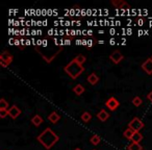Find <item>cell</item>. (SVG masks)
Returning <instances> with one entry per match:
<instances>
[{
	"instance_id": "obj_1",
	"label": "cell",
	"mask_w": 152,
	"mask_h": 150,
	"mask_svg": "<svg viewBox=\"0 0 152 150\" xmlns=\"http://www.w3.org/2000/svg\"><path fill=\"white\" fill-rule=\"evenodd\" d=\"M37 139H38V141L40 142L47 150H50L51 148L58 142L59 137L50 128V127H47L41 135H38Z\"/></svg>"
},
{
	"instance_id": "obj_2",
	"label": "cell",
	"mask_w": 152,
	"mask_h": 150,
	"mask_svg": "<svg viewBox=\"0 0 152 150\" xmlns=\"http://www.w3.org/2000/svg\"><path fill=\"white\" fill-rule=\"evenodd\" d=\"M64 71H65L72 79H76V78H78L81 75V73L85 71V67H83V65H80V64H78L76 61L72 59L66 67H64Z\"/></svg>"
},
{
	"instance_id": "obj_3",
	"label": "cell",
	"mask_w": 152,
	"mask_h": 150,
	"mask_svg": "<svg viewBox=\"0 0 152 150\" xmlns=\"http://www.w3.org/2000/svg\"><path fill=\"white\" fill-rule=\"evenodd\" d=\"M12 61H13V55L7 52V51H3L0 54V65L2 68H5L9 65H11Z\"/></svg>"
},
{
	"instance_id": "obj_4",
	"label": "cell",
	"mask_w": 152,
	"mask_h": 150,
	"mask_svg": "<svg viewBox=\"0 0 152 150\" xmlns=\"http://www.w3.org/2000/svg\"><path fill=\"white\" fill-rule=\"evenodd\" d=\"M144 127V123L139 118H133L132 120L129 122L128 128L132 129L133 131H140Z\"/></svg>"
},
{
	"instance_id": "obj_5",
	"label": "cell",
	"mask_w": 152,
	"mask_h": 150,
	"mask_svg": "<svg viewBox=\"0 0 152 150\" xmlns=\"http://www.w3.org/2000/svg\"><path fill=\"white\" fill-rule=\"evenodd\" d=\"M105 106L110 110H116L120 106V102H119V100L116 97L112 96V97H110L105 101Z\"/></svg>"
},
{
	"instance_id": "obj_6",
	"label": "cell",
	"mask_w": 152,
	"mask_h": 150,
	"mask_svg": "<svg viewBox=\"0 0 152 150\" xmlns=\"http://www.w3.org/2000/svg\"><path fill=\"white\" fill-rule=\"evenodd\" d=\"M110 61H112L113 63L117 65V64L121 63V61L124 59V56H123V54L120 52V51L116 50V51H114V52H112V54L110 55Z\"/></svg>"
},
{
	"instance_id": "obj_7",
	"label": "cell",
	"mask_w": 152,
	"mask_h": 150,
	"mask_svg": "<svg viewBox=\"0 0 152 150\" xmlns=\"http://www.w3.org/2000/svg\"><path fill=\"white\" fill-rule=\"evenodd\" d=\"M142 69H143L148 75H151L152 74V57L147 59L142 64Z\"/></svg>"
},
{
	"instance_id": "obj_8",
	"label": "cell",
	"mask_w": 152,
	"mask_h": 150,
	"mask_svg": "<svg viewBox=\"0 0 152 150\" xmlns=\"http://www.w3.org/2000/svg\"><path fill=\"white\" fill-rule=\"evenodd\" d=\"M113 5L117 7V9H120V10H129L130 9V5L124 1V0H113L112 1Z\"/></svg>"
},
{
	"instance_id": "obj_9",
	"label": "cell",
	"mask_w": 152,
	"mask_h": 150,
	"mask_svg": "<svg viewBox=\"0 0 152 150\" xmlns=\"http://www.w3.org/2000/svg\"><path fill=\"white\" fill-rule=\"evenodd\" d=\"M21 115V110L17 105H12L11 108L9 110V116L12 119H17Z\"/></svg>"
},
{
	"instance_id": "obj_10",
	"label": "cell",
	"mask_w": 152,
	"mask_h": 150,
	"mask_svg": "<svg viewBox=\"0 0 152 150\" xmlns=\"http://www.w3.org/2000/svg\"><path fill=\"white\" fill-rule=\"evenodd\" d=\"M97 118H98V120H100L101 122H105V121L110 118V114H108L105 110H101L97 114Z\"/></svg>"
},
{
	"instance_id": "obj_11",
	"label": "cell",
	"mask_w": 152,
	"mask_h": 150,
	"mask_svg": "<svg viewBox=\"0 0 152 150\" xmlns=\"http://www.w3.org/2000/svg\"><path fill=\"white\" fill-rule=\"evenodd\" d=\"M43 122H44V120H43V118L40 116V115H34V116L31 118V123L36 127H39Z\"/></svg>"
},
{
	"instance_id": "obj_12",
	"label": "cell",
	"mask_w": 152,
	"mask_h": 150,
	"mask_svg": "<svg viewBox=\"0 0 152 150\" xmlns=\"http://www.w3.org/2000/svg\"><path fill=\"white\" fill-rule=\"evenodd\" d=\"M98 81H99V77H98V75L96 73H91L88 76V83H91V85H96Z\"/></svg>"
},
{
	"instance_id": "obj_13",
	"label": "cell",
	"mask_w": 152,
	"mask_h": 150,
	"mask_svg": "<svg viewBox=\"0 0 152 150\" xmlns=\"http://www.w3.org/2000/svg\"><path fill=\"white\" fill-rule=\"evenodd\" d=\"M59 119H61V116H59L56 112H52L48 116V120L50 121L51 123H57L59 121Z\"/></svg>"
},
{
	"instance_id": "obj_14",
	"label": "cell",
	"mask_w": 152,
	"mask_h": 150,
	"mask_svg": "<svg viewBox=\"0 0 152 150\" xmlns=\"http://www.w3.org/2000/svg\"><path fill=\"white\" fill-rule=\"evenodd\" d=\"M85 88H83V86H81L80 83H78V85H76L75 87L73 88V92L76 94L77 96H80L83 94V92H85Z\"/></svg>"
},
{
	"instance_id": "obj_15",
	"label": "cell",
	"mask_w": 152,
	"mask_h": 150,
	"mask_svg": "<svg viewBox=\"0 0 152 150\" xmlns=\"http://www.w3.org/2000/svg\"><path fill=\"white\" fill-rule=\"evenodd\" d=\"M143 140V135H142L140 131H135L133 133V137L131 138V142L132 143H140V142Z\"/></svg>"
},
{
	"instance_id": "obj_16",
	"label": "cell",
	"mask_w": 152,
	"mask_h": 150,
	"mask_svg": "<svg viewBox=\"0 0 152 150\" xmlns=\"http://www.w3.org/2000/svg\"><path fill=\"white\" fill-rule=\"evenodd\" d=\"M127 150H143V147L140 143H131L127 146Z\"/></svg>"
},
{
	"instance_id": "obj_17",
	"label": "cell",
	"mask_w": 152,
	"mask_h": 150,
	"mask_svg": "<svg viewBox=\"0 0 152 150\" xmlns=\"http://www.w3.org/2000/svg\"><path fill=\"white\" fill-rule=\"evenodd\" d=\"M90 141H91V143L93 144V145L96 146L101 142V139H100V137L98 135H93L91 137V139H90Z\"/></svg>"
},
{
	"instance_id": "obj_18",
	"label": "cell",
	"mask_w": 152,
	"mask_h": 150,
	"mask_svg": "<svg viewBox=\"0 0 152 150\" xmlns=\"http://www.w3.org/2000/svg\"><path fill=\"white\" fill-rule=\"evenodd\" d=\"M74 61H76L78 64H80V65H83V64L86 63V61H87V57L83 54H78L74 59Z\"/></svg>"
},
{
	"instance_id": "obj_19",
	"label": "cell",
	"mask_w": 152,
	"mask_h": 150,
	"mask_svg": "<svg viewBox=\"0 0 152 150\" xmlns=\"http://www.w3.org/2000/svg\"><path fill=\"white\" fill-rule=\"evenodd\" d=\"M92 119V116H91V114H90L89 112H85V113H83V115H81V120L83 121V122H89L90 120Z\"/></svg>"
},
{
	"instance_id": "obj_20",
	"label": "cell",
	"mask_w": 152,
	"mask_h": 150,
	"mask_svg": "<svg viewBox=\"0 0 152 150\" xmlns=\"http://www.w3.org/2000/svg\"><path fill=\"white\" fill-rule=\"evenodd\" d=\"M135 131H133L132 129H130V128H127L126 130L124 131V137L126 138V139H128V140H131V138L133 137V133H134Z\"/></svg>"
},
{
	"instance_id": "obj_21",
	"label": "cell",
	"mask_w": 152,
	"mask_h": 150,
	"mask_svg": "<svg viewBox=\"0 0 152 150\" xmlns=\"http://www.w3.org/2000/svg\"><path fill=\"white\" fill-rule=\"evenodd\" d=\"M131 102H132V104L134 106H140L142 103H143V100H142V98L139 97V96H135V97H133V99Z\"/></svg>"
},
{
	"instance_id": "obj_22",
	"label": "cell",
	"mask_w": 152,
	"mask_h": 150,
	"mask_svg": "<svg viewBox=\"0 0 152 150\" xmlns=\"http://www.w3.org/2000/svg\"><path fill=\"white\" fill-rule=\"evenodd\" d=\"M7 108H9V102L4 98H1L0 99V110H7Z\"/></svg>"
},
{
	"instance_id": "obj_23",
	"label": "cell",
	"mask_w": 152,
	"mask_h": 150,
	"mask_svg": "<svg viewBox=\"0 0 152 150\" xmlns=\"http://www.w3.org/2000/svg\"><path fill=\"white\" fill-rule=\"evenodd\" d=\"M7 116H9V110H0V118L4 119Z\"/></svg>"
},
{
	"instance_id": "obj_24",
	"label": "cell",
	"mask_w": 152,
	"mask_h": 150,
	"mask_svg": "<svg viewBox=\"0 0 152 150\" xmlns=\"http://www.w3.org/2000/svg\"><path fill=\"white\" fill-rule=\"evenodd\" d=\"M147 99L149 100V101H151V102H152V91L150 92V93L147 95Z\"/></svg>"
},
{
	"instance_id": "obj_25",
	"label": "cell",
	"mask_w": 152,
	"mask_h": 150,
	"mask_svg": "<svg viewBox=\"0 0 152 150\" xmlns=\"http://www.w3.org/2000/svg\"><path fill=\"white\" fill-rule=\"evenodd\" d=\"M143 23H144L143 20H139V24H141V25H143Z\"/></svg>"
},
{
	"instance_id": "obj_26",
	"label": "cell",
	"mask_w": 152,
	"mask_h": 150,
	"mask_svg": "<svg viewBox=\"0 0 152 150\" xmlns=\"http://www.w3.org/2000/svg\"><path fill=\"white\" fill-rule=\"evenodd\" d=\"M110 44H112V45H114V44H115V41H114V40H112V41H110Z\"/></svg>"
},
{
	"instance_id": "obj_27",
	"label": "cell",
	"mask_w": 152,
	"mask_h": 150,
	"mask_svg": "<svg viewBox=\"0 0 152 150\" xmlns=\"http://www.w3.org/2000/svg\"><path fill=\"white\" fill-rule=\"evenodd\" d=\"M15 44H16V45H19V41L16 40V43H15Z\"/></svg>"
},
{
	"instance_id": "obj_28",
	"label": "cell",
	"mask_w": 152,
	"mask_h": 150,
	"mask_svg": "<svg viewBox=\"0 0 152 150\" xmlns=\"http://www.w3.org/2000/svg\"><path fill=\"white\" fill-rule=\"evenodd\" d=\"M74 150H83V149H81V148H75Z\"/></svg>"
},
{
	"instance_id": "obj_29",
	"label": "cell",
	"mask_w": 152,
	"mask_h": 150,
	"mask_svg": "<svg viewBox=\"0 0 152 150\" xmlns=\"http://www.w3.org/2000/svg\"><path fill=\"white\" fill-rule=\"evenodd\" d=\"M93 150H96V149H93Z\"/></svg>"
},
{
	"instance_id": "obj_30",
	"label": "cell",
	"mask_w": 152,
	"mask_h": 150,
	"mask_svg": "<svg viewBox=\"0 0 152 150\" xmlns=\"http://www.w3.org/2000/svg\"><path fill=\"white\" fill-rule=\"evenodd\" d=\"M151 57H152V56H151Z\"/></svg>"
}]
</instances>
